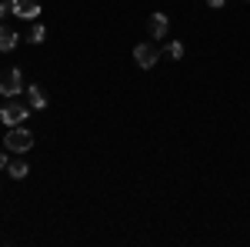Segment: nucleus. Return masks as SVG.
<instances>
[{
	"instance_id": "1",
	"label": "nucleus",
	"mask_w": 250,
	"mask_h": 247,
	"mask_svg": "<svg viewBox=\"0 0 250 247\" xmlns=\"http://www.w3.org/2000/svg\"><path fill=\"white\" fill-rule=\"evenodd\" d=\"M3 144H7L10 151L23 154V151H30V147H34V134L27 131V127H7V137H3Z\"/></svg>"
},
{
	"instance_id": "2",
	"label": "nucleus",
	"mask_w": 250,
	"mask_h": 247,
	"mask_svg": "<svg viewBox=\"0 0 250 247\" xmlns=\"http://www.w3.org/2000/svg\"><path fill=\"white\" fill-rule=\"evenodd\" d=\"M20 90H23V77H20V70L7 67V70L0 74V94L3 97H17Z\"/></svg>"
},
{
	"instance_id": "3",
	"label": "nucleus",
	"mask_w": 250,
	"mask_h": 247,
	"mask_svg": "<svg viewBox=\"0 0 250 247\" xmlns=\"http://www.w3.org/2000/svg\"><path fill=\"white\" fill-rule=\"evenodd\" d=\"M27 117H30V107H23V104H7V107L0 111V120H3L7 127H20Z\"/></svg>"
},
{
	"instance_id": "4",
	"label": "nucleus",
	"mask_w": 250,
	"mask_h": 247,
	"mask_svg": "<svg viewBox=\"0 0 250 247\" xmlns=\"http://www.w3.org/2000/svg\"><path fill=\"white\" fill-rule=\"evenodd\" d=\"M157 57H160V54H157V47H154V44H137L134 60L140 64V67H144V70H150V67L157 64Z\"/></svg>"
},
{
	"instance_id": "5",
	"label": "nucleus",
	"mask_w": 250,
	"mask_h": 247,
	"mask_svg": "<svg viewBox=\"0 0 250 247\" xmlns=\"http://www.w3.org/2000/svg\"><path fill=\"white\" fill-rule=\"evenodd\" d=\"M14 14L23 20H34L40 14V7H37V0H14Z\"/></svg>"
},
{
	"instance_id": "6",
	"label": "nucleus",
	"mask_w": 250,
	"mask_h": 247,
	"mask_svg": "<svg viewBox=\"0 0 250 247\" xmlns=\"http://www.w3.org/2000/svg\"><path fill=\"white\" fill-rule=\"evenodd\" d=\"M147 27H150V37H167V30H170V23H167L164 14H150Z\"/></svg>"
},
{
	"instance_id": "7",
	"label": "nucleus",
	"mask_w": 250,
	"mask_h": 247,
	"mask_svg": "<svg viewBox=\"0 0 250 247\" xmlns=\"http://www.w3.org/2000/svg\"><path fill=\"white\" fill-rule=\"evenodd\" d=\"M27 90H30V107H34V111H43V107H47V94H43V87L34 84V87H27Z\"/></svg>"
},
{
	"instance_id": "8",
	"label": "nucleus",
	"mask_w": 250,
	"mask_h": 247,
	"mask_svg": "<svg viewBox=\"0 0 250 247\" xmlns=\"http://www.w3.org/2000/svg\"><path fill=\"white\" fill-rule=\"evenodd\" d=\"M14 47H17V34L7 30V27H0V50H14Z\"/></svg>"
},
{
	"instance_id": "9",
	"label": "nucleus",
	"mask_w": 250,
	"mask_h": 247,
	"mask_svg": "<svg viewBox=\"0 0 250 247\" xmlns=\"http://www.w3.org/2000/svg\"><path fill=\"white\" fill-rule=\"evenodd\" d=\"M7 171H10V177H14V180H23V177H27V171H30V167H27V164H23V160H10V164H7Z\"/></svg>"
},
{
	"instance_id": "10",
	"label": "nucleus",
	"mask_w": 250,
	"mask_h": 247,
	"mask_svg": "<svg viewBox=\"0 0 250 247\" xmlns=\"http://www.w3.org/2000/svg\"><path fill=\"white\" fill-rule=\"evenodd\" d=\"M167 54H170L173 60H180V57H184V44H177V40H173L170 47H167Z\"/></svg>"
},
{
	"instance_id": "11",
	"label": "nucleus",
	"mask_w": 250,
	"mask_h": 247,
	"mask_svg": "<svg viewBox=\"0 0 250 247\" xmlns=\"http://www.w3.org/2000/svg\"><path fill=\"white\" fill-rule=\"evenodd\" d=\"M43 37H47V30H43V27H40V23H37V27L30 30V44H40V40H43Z\"/></svg>"
},
{
	"instance_id": "12",
	"label": "nucleus",
	"mask_w": 250,
	"mask_h": 247,
	"mask_svg": "<svg viewBox=\"0 0 250 247\" xmlns=\"http://www.w3.org/2000/svg\"><path fill=\"white\" fill-rule=\"evenodd\" d=\"M10 10H14V0H0V20L7 17V14H10Z\"/></svg>"
},
{
	"instance_id": "13",
	"label": "nucleus",
	"mask_w": 250,
	"mask_h": 247,
	"mask_svg": "<svg viewBox=\"0 0 250 247\" xmlns=\"http://www.w3.org/2000/svg\"><path fill=\"white\" fill-rule=\"evenodd\" d=\"M7 164H10V160H7V154L0 151V171H7Z\"/></svg>"
},
{
	"instance_id": "14",
	"label": "nucleus",
	"mask_w": 250,
	"mask_h": 247,
	"mask_svg": "<svg viewBox=\"0 0 250 247\" xmlns=\"http://www.w3.org/2000/svg\"><path fill=\"white\" fill-rule=\"evenodd\" d=\"M207 3H210L213 10H220V7H224V3H227V0H207Z\"/></svg>"
}]
</instances>
